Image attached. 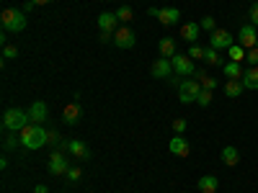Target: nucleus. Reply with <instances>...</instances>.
<instances>
[{
    "instance_id": "f257e3e1",
    "label": "nucleus",
    "mask_w": 258,
    "mask_h": 193,
    "mask_svg": "<svg viewBox=\"0 0 258 193\" xmlns=\"http://www.w3.org/2000/svg\"><path fill=\"white\" fill-rule=\"evenodd\" d=\"M18 137H21L24 149H41L49 144V132L44 129V124H29L26 129L18 132Z\"/></svg>"
},
{
    "instance_id": "f03ea898",
    "label": "nucleus",
    "mask_w": 258,
    "mask_h": 193,
    "mask_svg": "<svg viewBox=\"0 0 258 193\" xmlns=\"http://www.w3.org/2000/svg\"><path fill=\"white\" fill-rule=\"evenodd\" d=\"M0 24H3V31L6 34H21L26 29V13L24 11H13V8H6L0 13Z\"/></svg>"
},
{
    "instance_id": "7ed1b4c3",
    "label": "nucleus",
    "mask_w": 258,
    "mask_h": 193,
    "mask_svg": "<svg viewBox=\"0 0 258 193\" xmlns=\"http://www.w3.org/2000/svg\"><path fill=\"white\" fill-rule=\"evenodd\" d=\"M31 124V116H29V111H24V109H8L6 114H3V129L6 132H21V129H26Z\"/></svg>"
},
{
    "instance_id": "20e7f679",
    "label": "nucleus",
    "mask_w": 258,
    "mask_h": 193,
    "mask_svg": "<svg viewBox=\"0 0 258 193\" xmlns=\"http://www.w3.org/2000/svg\"><path fill=\"white\" fill-rule=\"evenodd\" d=\"M199 93H202V82L197 77H186L178 82V101L181 103H194Z\"/></svg>"
},
{
    "instance_id": "39448f33",
    "label": "nucleus",
    "mask_w": 258,
    "mask_h": 193,
    "mask_svg": "<svg viewBox=\"0 0 258 193\" xmlns=\"http://www.w3.org/2000/svg\"><path fill=\"white\" fill-rule=\"evenodd\" d=\"M170 64H173V72L181 75V77H188V75H197V67H194V59L188 54H173L170 57Z\"/></svg>"
},
{
    "instance_id": "423d86ee",
    "label": "nucleus",
    "mask_w": 258,
    "mask_h": 193,
    "mask_svg": "<svg viewBox=\"0 0 258 193\" xmlns=\"http://www.w3.org/2000/svg\"><path fill=\"white\" fill-rule=\"evenodd\" d=\"M232 44H235V36H232L230 31H225V29H217V31L209 34V47H212V49L222 52V49H230Z\"/></svg>"
},
{
    "instance_id": "0eeeda50",
    "label": "nucleus",
    "mask_w": 258,
    "mask_h": 193,
    "mask_svg": "<svg viewBox=\"0 0 258 193\" xmlns=\"http://www.w3.org/2000/svg\"><path fill=\"white\" fill-rule=\"evenodd\" d=\"M238 44L243 47V49H253V47H258V31H255V26L253 24H245V26H240V31H238Z\"/></svg>"
},
{
    "instance_id": "6e6552de",
    "label": "nucleus",
    "mask_w": 258,
    "mask_h": 193,
    "mask_svg": "<svg viewBox=\"0 0 258 193\" xmlns=\"http://www.w3.org/2000/svg\"><path fill=\"white\" fill-rule=\"evenodd\" d=\"M150 16H155L163 26H176L181 21V11L178 8H150Z\"/></svg>"
},
{
    "instance_id": "1a4fd4ad",
    "label": "nucleus",
    "mask_w": 258,
    "mask_h": 193,
    "mask_svg": "<svg viewBox=\"0 0 258 193\" xmlns=\"http://www.w3.org/2000/svg\"><path fill=\"white\" fill-rule=\"evenodd\" d=\"M70 160L64 157V152H59V149H54L52 157H49V173L52 175H68V170H70Z\"/></svg>"
},
{
    "instance_id": "9d476101",
    "label": "nucleus",
    "mask_w": 258,
    "mask_h": 193,
    "mask_svg": "<svg viewBox=\"0 0 258 193\" xmlns=\"http://www.w3.org/2000/svg\"><path fill=\"white\" fill-rule=\"evenodd\" d=\"M135 31L129 29V26H119L116 31H114V44L119 47V49H132L135 47Z\"/></svg>"
},
{
    "instance_id": "9b49d317",
    "label": "nucleus",
    "mask_w": 258,
    "mask_h": 193,
    "mask_svg": "<svg viewBox=\"0 0 258 193\" xmlns=\"http://www.w3.org/2000/svg\"><path fill=\"white\" fill-rule=\"evenodd\" d=\"M168 149H170V155H176V157H188L191 144H188V139H183V134H176L168 142Z\"/></svg>"
},
{
    "instance_id": "f8f14e48",
    "label": "nucleus",
    "mask_w": 258,
    "mask_h": 193,
    "mask_svg": "<svg viewBox=\"0 0 258 193\" xmlns=\"http://www.w3.org/2000/svg\"><path fill=\"white\" fill-rule=\"evenodd\" d=\"M170 72H173V64H170V59H165V57L155 59V62H153V67H150V75L158 77V80L170 77Z\"/></svg>"
},
{
    "instance_id": "ddd939ff",
    "label": "nucleus",
    "mask_w": 258,
    "mask_h": 193,
    "mask_svg": "<svg viewBox=\"0 0 258 193\" xmlns=\"http://www.w3.org/2000/svg\"><path fill=\"white\" fill-rule=\"evenodd\" d=\"M83 119V109H80V103L78 101H73V103H68L62 109V121L64 124H70V126H75L78 121Z\"/></svg>"
},
{
    "instance_id": "4468645a",
    "label": "nucleus",
    "mask_w": 258,
    "mask_h": 193,
    "mask_svg": "<svg viewBox=\"0 0 258 193\" xmlns=\"http://www.w3.org/2000/svg\"><path fill=\"white\" fill-rule=\"evenodd\" d=\"M29 116H31V124H44L49 119V109L44 101H34L31 109H29Z\"/></svg>"
},
{
    "instance_id": "2eb2a0df",
    "label": "nucleus",
    "mask_w": 258,
    "mask_h": 193,
    "mask_svg": "<svg viewBox=\"0 0 258 193\" xmlns=\"http://www.w3.org/2000/svg\"><path fill=\"white\" fill-rule=\"evenodd\" d=\"M68 152H70L75 160H91V149H88V144L80 142V139H70V142H68Z\"/></svg>"
},
{
    "instance_id": "dca6fc26",
    "label": "nucleus",
    "mask_w": 258,
    "mask_h": 193,
    "mask_svg": "<svg viewBox=\"0 0 258 193\" xmlns=\"http://www.w3.org/2000/svg\"><path fill=\"white\" fill-rule=\"evenodd\" d=\"M98 29H101V31L114 34V31L119 29V18H116V13H109V11L98 13Z\"/></svg>"
},
{
    "instance_id": "f3484780",
    "label": "nucleus",
    "mask_w": 258,
    "mask_h": 193,
    "mask_svg": "<svg viewBox=\"0 0 258 193\" xmlns=\"http://www.w3.org/2000/svg\"><path fill=\"white\" fill-rule=\"evenodd\" d=\"M197 188H199V193H217L220 180L214 178V175H202V178H199V183H197Z\"/></svg>"
},
{
    "instance_id": "a211bd4d",
    "label": "nucleus",
    "mask_w": 258,
    "mask_h": 193,
    "mask_svg": "<svg viewBox=\"0 0 258 193\" xmlns=\"http://www.w3.org/2000/svg\"><path fill=\"white\" fill-rule=\"evenodd\" d=\"M240 80H243V88L245 90H258V67H248Z\"/></svg>"
},
{
    "instance_id": "6ab92c4d",
    "label": "nucleus",
    "mask_w": 258,
    "mask_h": 193,
    "mask_svg": "<svg viewBox=\"0 0 258 193\" xmlns=\"http://www.w3.org/2000/svg\"><path fill=\"white\" fill-rule=\"evenodd\" d=\"M199 34H202V24H194V21L191 24H183V29H181V39L191 41V44L199 39Z\"/></svg>"
},
{
    "instance_id": "aec40b11",
    "label": "nucleus",
    "mask_w": 258,
    "mask_h": 193,
    "mask_svg": "<svg viewBox=\"0 0 258 193\" xmlns=\"http://www.w3.org/2000/svg\"><path fill=\"white\" fill-rule=\"evenodd\" d=\"M222 162L227 167H235L240 162V152H238V147H222Z\"/></svg>"
},
{
    "instance_id": "412c9836",
    "label": "nucleus",
    "mask_w": 258,
    "mask_h": 193,
    "mask_svg": "<svg viewBox=\"0 0 258 193\" xmlns=\"http://www.w3.org/2000/svg\"><path fill=\"white\" fill-rule=\"evenodd\" d=\"M222 72H225V77H230V80H240L245 70L240 67L238 62H225V64H222Z\"/></svg>"
},
{
    "instance_id": "4be33fe9",
    "label": "nucleus",
    "mask_w": 258,
    "mask_h": 193,
    "mask_svg": "<svg viewBox=\"0 0 258 193\" xmlns=\"http://www.w3.org/2000/svg\"><path fill=\"white\" fill-rule=\"evenodd\" d=\"M243 80H227L225 82V95L227 98H238V95H243Z\"/></svg>"
},
{
    "instance_id": "5701e85b",
    "label": "nucleus",
    "mask_w": 258,
    "mask_h": 193,
    "mask_svg": "<svg viewBox=\"0 0 258 193\" xmlns=\"http://www.w3.org/2000/svg\"><path fill=\"white\" fill-rule=\"evenodd\" d=\"M173 54H176V41L170 39V36H163V39H160V57L170 59Z\"/></svg>"
},
{
    "instance_id": "b1692460",
    "label": "nucleus",
    "mask_w": 258,
    "mask_h": 193,
    "mask_svg": "<svg viewBox=\"0 0 258 193\" xmlns=\"http://www.w3.org/2000/svg\"><path fill=\"white\" fill-rule=\"evenodd\" d=\"M194 77H197V80L202 82V88H204V90H214V88H217V80L209 77L204 70H197V75H194Z\"/></svg>"
},
{
    "instance_id": "393cba45",
    "label": "nucleus",
    "mask_w": 258,
    "mask_h": 193,
    "mask_svg": "<svg viewBox=\"0 0 258 193\" xmlns=\"http://www.w3.org/2000/svg\"><path fill=\"white\" fill-rule=\"evenodd\" d=\"M245 54H248V49H243L240 44H232V47L227 49V57H230V62H238V64L245 59Z\"/></svg>"
},
{
    "instance_id": "a878e982",
    "label": "nucleus",
    "mask_w": 258,
    "mask_h": 193,
    "mask_svg": "<svg viewBox=\"0 0 258 193\" xmlns=\"http://www.w3.org/2000/svg\"><path fill=\"white\" fill-rule=\"evenodd\" d=\"M3 147L11 152V149H18V147H24V144H21V137H18L16 132H6V137H3Z\"/></svg>"
},
{
    "instance_id": "bb28decb",
    "label": "nucleus",
    "mask_w": 258,
    "mask_h": 193,
    "mask_svg": "<svg viewBox=\"0 0 258 193\" xmlns=\"http://www.w3.org/2000/svg\"><path fill=\"white\" fill-rule=\"evenodd\" d=\"M204 62H207V64H217V67H222V57H220V52H217V49H212V47L204 49Z\"/></svg>"
},
{
    "instance_id": "cd10ccee",
    "label": "nucleus",
    "mask_w": 258,
    "mask_h": 193,
    "mask_svg": "<svg viewBox=\"0 0 258 193\" xmlns=\"http://www.w3.org/2000/svg\"><path fill=\"white\" fill-rule=\"evenodd\" d=\"M116 18L121 21V24H129V21L135 18V13H132V8H129V6H119V11H116Z\"/></svg>"
},
{
    "instance_id": "c85d7f7f",
    "label": "nucleus",
    "mask_w": 258,
    "mask_h": 193,
    "mask_svg": "<svg viewBox=\"0 0 258 193\" xmlns=\"http://www.w3.org/2000/svg\"><path fill=\"white\" fill-rule=\"evenodd\" d=\"M212 101H214V90H204V88H202V93L197 95V103L202 106V109H207Z\"/></svg>"
},
{
    "instance_id": "c756f323",
    "label": "nucleus",
    "mask_w": 258,
    "mask_h": 193,
    "mask_svg": "<svg viewBox=\"0 0 258 193\" xmlns=\"http://www.w3.org/2000/svg\"><path fill=\"white\" fill-rule=\"evenodd\" d=\"M245 62L250 64V67H258V47L248 49V54H245Z\"/></svg>"
},
{
    "instance_id": "7c9ffc66",
    "label": "nucleus",
    "mask_w": 258,
    "mask_h": 193,
    "mask_svg": "<svg viewBox=\"0 0 258 193\" xmlns=\"http://www.w3.org/2000/svg\"><path fill=\"white\" fill-rule=\"evenodd\" d=\"M16 57H18V49H16V47H11V44H6V47H3V59H6V62H11V59H16Z\"/></svg>"
},
{
    "instance_id": "2f4dec72",
    "label": "nucleus",
    "mask_w": 258,
    "mask_h": 193,
    "mask_svg": "<svg viewBox=\"0 0 258 193\" xmlns=\"http://www.w3.org/2000/svg\"><path fill=\"white\" fill-rule=\"evenodd\" d=\"M202 29H204V31H209V34H212V31H217V24H214V18H212V16L202 18Z\"/></svg>"
},
{
    "instance_id": "473e14b6",
    "label": "nucleus",
    "mask_w": 258,
    "mask_h": 193,
    "mask_svg": "<svg viewBox=\"0 0 258 193\" xmlns=\"http://www.w3.org/2000/svg\"><path fill=\"white\" fill-rule=\"evenodd\" d=\"M188 57H191V59H204V49H202L199 44H191V49H188Z\"/></svg>"
},
{
    "instance_id": "72a5a7b5",
    "label": "nucleus",
    "mask_w": 258,
    "mask_h": 193,
    "mask_svg": "<svg viewBox=\"0 0 258 193\" xmlns=\"http://www.w3.org/2000/svg\"><path fill=\"white\" fill-rule=\"evenodd\" d=\"M248 18H250V24L258 29V0H255V3L250 6V11H248Z\"/></svg>"
},
{
    "instance_id": "f704fd0d",
    "label": "nucleus",
    "mask_w": 258,
    "mask_h": 193,
    "mask_svg": "<svg viewBox=\"0 0 258 193\" xmlns=\"http://www.w3.org/2000/svg\"><path fill=\"white\" fill-rule=\"evenodd\" d=\"M80 178H83L80 167H70V170H68V180H70V183H78Z\"/></svg>"
},
{
    "instance_id": "c9c22d12",
    "label": "nucleus",
    "mask_w": 258,
    "mask_h": 193,
    "mask_svg": "<svg viewBox=\"0 0 258 193\" xmlns=\"http://www.w3.org/2000/svg\"><path fill=\"white\" fill-rule=\"evenodd\" d=\"M49 147H54V149L62 147V137H59V132H49Z\"/></svg>"
},
{
    "instance_id": "e433bc0d",
    "label": "nucleus",
    "mask_w": 258,
    "mask_h": 193,
    "mask_svg": "<svg viewBox=\"0 0 258 193\" xmlns=\"http://www.w3.org/2000/svg\"><path fill=\"white\" fill-rule=\"evenodd\" d=\"M173 132H176V134H183V132H186V119H176V121H173Z\"/></svg>"
},
{
    "instance_id": "4c0bfd02",
    "label": "nucleus",
    "mask_w": 258,
    "mask_h": 193,
    "mask_svg": "<svg viewBox=\"0 0 258 193\" xmlns=\"http://www.w3.org/2000/svg\"><path fill=\"white\" fill-rule=\"evenodd\" d=\"M101 41H111L114 39V34H109V31H101V36H98Z\"/></svg>"
},
{
    "instance_id": "58836bf2",
    "label": "nucleus",
    "mask_w": 258,
    "mask_h": 193,
    "mask_svg": "<svg viewBox=\"0 0 258 193\" xmlns=\"http://www.w3.org/2000/svg\"><path fill=\"white\" fill-rule=\"evenodd\" d=\"M34 193H49V188H47L44 183H39V185L34 188Z\"/></svg>"
},
{
    "instance_id": "ea45409f",
    "label": "nucleus",
    "mask_w": 258,
    "mask_h": 193,
    "mask_svg": "<svg viewBox=\"0 0 258 193\" xmlns=\"http://www.w3.org/2000/svg\"><path fill=\"white\" fill-rule=\"evenodd\" d=\"M34 6H47V3H52V0H31Z\"/></svg>"
}]
</instances>
